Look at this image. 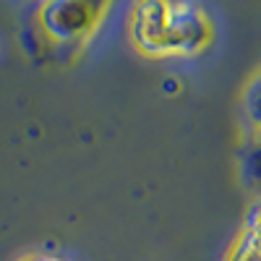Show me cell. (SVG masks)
<instances>
[{"instance_id": "1", "label": "cell", "mask_w": 261, "mask_h": 261, "mask_svg": "<svg viewBox=\"0 0 261 261\" xmlns=\"http://www.w3.org/2000/svg\"><path fill=\"white\" fill-rule=\"evenodd\" d=\"M139 42L151 53H193L206 39V21L191 6H144L136 21Z\"/></svg>"}, {"instance_id": "2", "label": "cell", "mask_w": 261, "mask_h": 261, "mask_svg": "<svg viewBox=\"0 0 261 261\" xmlns=\"http://www.w3.org/2000/svg\"><path fill=\"white\" fill-rule=\"evenodd\" d=\"M50 13H53V18H47L50 27L58 34H65V37L79 34L92 21L89 18V13H92L89 6H53Z\"/></svg>"}]
</instances>
